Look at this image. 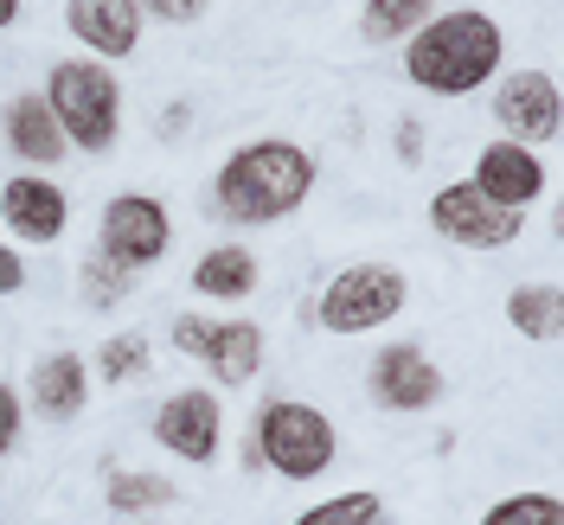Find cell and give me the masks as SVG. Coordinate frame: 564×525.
I'll list each match as a JSON object with an SVG mask.
<instances>
[{
    "instance_id": "6da1fadb",
    "label": "cell",
    "mask_w": 564,
    "mask_h": 525,
    "mask_svg": "<svg viewBox=\"0 0 564 525\" xmlns=\"http://www.w3.org/2000/svg\"><path fill=\"white\" fill-rule=\"evenodd\" d=\"M500 58H507V33L481 7L436 13V20H423L417 33L404 39V77L417 90H430V97H468V90L494 84Z\"/></svg>"
},
{
    "instance_id": "7a4b0ae2",
    "label": "cell",
    "mask_w": 564,
    "mask_h": 525,
    "mask_svg": "<svg viewBox=\"0 0 564 525\" xmlns=\"http://www.w3.org/2000/svg\"><path fill=\"white\" fill-rule=\"evenodd\" d=\"M315 193V154L295 141H245L218 174H212V211L225 225H276L308 206Z\"/></svg>"
},
{
    "instance_id": "3957f363",
    "label": "cell",
    "mask_w": 564,
    "mask_h": 525,
    "mask_svg": "<svg viewBox=\"0 0 564 525\" xmlns=\"http://www.w3.org/2000/svg\"><path fill=\"white\" fill-rule=\"evenodd\" d=\"M45 103L58 116V135L77 154H109L122 135V84L104 58H58L45 77Z\"/></svg>"
},
{
    "instance_id": "277c9868",
    "label": "cell",
    "mask_w": 564,
    "mask_h": 525,
    "mask_svg": "<svg viewBox=\"0 0 564 525\" xmlns=\"http://www.w3.org/2000/svg\"><path fill=\"white\" fill-rule=\"evenodd\" d=\"M257 456L276 468L282 481H321L334 456H340V436H334V417L302 404V397H276L257 411V429H250Z\"/></svg>"
},
{
    "instance_id": "5b68a950",
    "label": "cell",
    "mask_w": 564,
    "mask_h": 525,
    "mask_svg": "<svg viewBox=\"0 0 564 525\" xmlns=\"http://www.w3.org/2000/svg\"><path fill=\"white\" fill-rule=\"evenodd\" d=\"M404 302H411V282H404L398 263H347L340 276L321 288L315 320L327 327V333L352 340V333H379V327H391V320L404 315Z\"/></svg>"
},
{
    "instance_id": "8992f818",
    "label": "cell",
    "mask_w": 564,
    "mask_h": 525,
    "mask_svg": "<svg viewBox=\"0 0 564 525\" xmlns=\"http://www.w3.org/2000/svg\"><path fill=\"white\" fill-rule=\"evenodd\" d=\"M174 244V218L161 199H148V193H116L97 218V256L116 263V270H148V263H161Z\"/></svg>"
},
{
    "instance_id": "52a82bcc",
    "label": "cell",
    "mask_w": 564,
    "mask_h": 525,
    "mask_svg": "<svg viewBox=\"0 0 564 525\" xmlns=\"http://www.w3.org/2000/svg\"><path fill=\"white\" fill-rule=\"evenodd\" d=\"M430 225H436V238H449L462 250H507L527 238V211H507V206H494V199H481L468 179L436 186Z\"/></svg>"
},
{
    "instance_id": "ba28073f",
    "label": "cell",
    "mask_w": 564,
    "mask_h": 525,
    "mask_svg": "<svg viewBox=\"0 0 564 525\" xmlns=\"http://www.w3.org/2000/svg\"><path fill=\"white\" fill-rule=\"evenodd\" d=\"M366 391H372V404L391 411V417H417V411H436L443 404V372L430 365V352L411 347V340H391V347L372 352V365H366Z\"/></svg>"
},
{
    "instance_id": "9c48e42d",
    "label": "cell",
    "mask_w": 564,
    "mask_h": 525,
    "mask_svg": "<svg viewBox=\"0 0 564 525\" xmlns=\"http://www.w3.org/2000/svg\"><path fill=\"white\" fill-rule=\"evenodd\" d=\"M154 442L167 449V456L193 461V468H212L218 461V442H225V411H218V397L212 391H174L161 411H154Z\"/></svg>"
},
{
    "instance_id": "30bf717a",
    "label": "cell",
    "mask_w": 564,
    "mask_h": 525,
    "mask_svg": "<svg viewBox=\"0 0 564 525\" xmlns=\"http://www.w3.org/2000/svg\"><path fill=\"white\" fill-rule=\"evenodd\" d=\"M494 122L507 129V141H558L564 129V103H558V77L552 70H513L500 90H494Z\"/></svg>"
},
{
    "instance_id": "8fae6325",
    "label": "cell",
    "mask_w": 564,
    "mask_h": 525,
    "mask_svg": "<svg viewBox=\"0 0 564 525\" xmlns=\"http://www.w3.org/2000/svg\"><path fill=\"white\" fill-rule=\"evenodd\" d=\"M468 186H475L481 199H494V206H507V211H532L545 199L552 174H545L539 147H527V141H488L481 161H475V174H468Z\"/></svg>"
},
{
    "instance_id": "7c38bea8",
    "label": "cell",
    "mask_w": 564,
    "mask_h": 525,
    "mask_svg": "<svg viewBox=\"0 0 564 525\" xmlns=\"http://www.w3.org/2000/svg\"><path fill=\"white\" fill-rule=\"evenodd\" d=\"M0 218H7V231L13 238H26V244H58L70 225V199L58 179L45 174H13L0 186Z\"/></svg>"
},
{
    "instance_id": "4fadbf2b",
    "label": "cell",
    "mask_w": 564,
    "mask_h": 525,
    "mask_svg": "<svg viewBox=\"0 0 564 525\" xmlns=\"http://www.w3.org/2000/svg\"><path fill=\"white\" fill-rule=\"evenodd\" d=\"M65 26L84 45V58L122 65V58H135V45H141V7L135 0H70Z\"/></svg>"
},
{
    "instance_id": "5bb4252c",
    "label": "cell",
    "mask_w": 564,
    "mask_h": 525,
    "mask_svg": "<svg viewBox=\"0 0 564 525\" xmlns=\"http://www.w3.org/2000/svg\"><path fill=\"white\" fill-rule=\"evenodd\" d=\"M26 404H33L45 423L84 417V404H90V365H84L77 352H45L33 365V379H26Z\"/></svg>"
},
{
    "instance_id": "9a60e30c",
    "label": "cell",
    "mask_w": 564,
    "mask_h": 525,
    "mask_svg": "<svg viewBox=\"0 0 564 525\" xmlns=\"http://www.w3.org/2000/svg\"><path fill=\"white\" fill-rule=\"evenodd\" d=\"M0 135L7 147L26 161V167H52V161H65V135H58V116L45 97H13L7 116H0Z\"/></svg>"
},
{
    "instance_id": "2e32d148",
    "label": "cell",
    "mask_w": 564,
    "mask_h": 525,
    "mask_svg": "<svg viewBox=\"0 0 564 525\" xmlns=\"http://www.w3.org/2000/svg\"><path fill=\"white\" fill-rule=\"evenodd\" d=\"M199 365H212L218 385H250L263 372V327L257 320H212V340L199 352Z\"/></svg>"
},
{
    "instance_id": "e0dca14e",
    "label": "cell",
    "mask_w": 564,
    "mask_h": 525,
    "mask_svg": "<svg viewBox=\"0 0 564 525\" xmlns=\"http://www.w3.org/2000/svg\"><path fill=\"white\" fill-rule=\"evenodd\" d=\"M257 282H263V270H257L250 244H212L193 263V295H206V302H245V295H257Z\"/></svg>"
},
{
    "instance_id": "ac0fdd59",
    "label": "cell",
    "mask_w": 564,
    "mask_h": 525,
    "mask_svg": "<svg viewBox=\"0 0 564 525\" xmlns=\"http://www.w3.org/2000/svg\"><path fill=\"white\" fill-rule=\"evenodd\" d=\"M507 320L520 327V340L552 347L564 333V288L558 282H527V288H513V295H507Z\"/></svg>"
},
{
    "instance_id": "d6986e66",
    "label": "cell",
    "mask_w": 564,
    "mask_h": 525,
    "mask_svg": "<svg viewBox=\"0 0 564 525\" xmlns=\"http://www.w3.org/2000/svg\"><path fill=\"white\" fill-rule=\"evenodd\" d=\"M174 481H161V474H129V468H109L104 481V500L116 513H154V506H167L174 500Z\"/></svg>"
},
{
    "instance_id": "ffe728a7",
    "label": "cell",
    "mask_w": 564,
    "mask_h": 525,
    "mask_svg": "<svg viewBox=\"0 0 564 525\" xmlns=\"http://www.w3.org/2000/svg\"><path fill=\"white\" fill-rule=\"evenodd\" d=\"M430 20V0H366V13H359V26L372 45H391V39H411Z\"/></svg>"
},
{
    "instance_id": "44dd1931",
    "label": "cell",
    "mask_w": 564,
    "mask_h": 525,
    "mask_svg": "<svg viewBox=\"0 0 564 525\" xmlns=\"http://www.w3.org/2000/svg\"><path fill=\"white\" fill-rule=\"evenodd\" d=\"M481 525H564V500L558 493H507L481 513Z\"/></svg>"
},
{
    "instance_id": "7402d4cb",
    "label": "cell",
    "mask_w": 564,
    "mask_h": 525,
    "mask_svg": "<svg viewBox=\"0 0 564 525\" xmlns=\"http://www.w3.org/2000/svg\"><path fill=\"white\" fill-rule=\"evenodd\" d=\"M97 372H104V385H129V379H141L148 372V333H116V340H104V352H97Z\"/></svg>"
},
{
    "instance_id": "603a6c76",
    "label": "cell",
    "mask_w": 564,
    "mask_h": 525,
    "mask_svg": "<svg viewBox=\"0 0 564 525\" xmlns=\"http://www.w3.org/2000/svg\"><path fill=\"white\" fill-rule=\"evenodd\" d=\"M372 519H379V493H372V488H352V493H334V500L308 506L295 525H372Z\"/></svg>"
},
{
    "instance_id": "cb8c5ba5",
    "label": "cell",
    "mask_w": 564,
    "mask_h": 525,
    "mask_svg": "<svg viewBox=\"0 0 564 525\" xmlns=\"http://www.w3.org/2000/svg\"><path fill=\"white\" fill-rule=\"evenodd\" d=\"M116 302H129V270L90 256L84 263V308H116Z\"/></svg>"
},
{
    "instance_id": "d4e9b609",
    "label": "cell",
    "mask_w": 564,
    "mask_h": 525,
    "mask_svg": "<svg viewBox=\"0 0 564 525\" xmlns=\"http://www.w3.org/2000/svg\"><path fill=\"white\" fill-rule=\"evenodd\" d=\"M20 423H26V397L13 385H0V461L13 456V442H20Z\"/></svg>"
},
{
    "instance_id": "484cf974",
    "label": "cell",
    "mask_w": 564,
    "mask_h": 525,
    "mask_svg": "<svg viewBox=\"0 0 564 525\" xmlns=\"http://www.w3.org/2000/svg\"><path fill=\"white\" fill-rule=\"evenodd\" d=\"M212 340V320L206 315H174V352L180 359H199Z\"/></svg>"
},
{
    "instance_id": "4316f807",
    "label": "cell",
    "mask_w": 564,
    "mask_h": 525,
    "mask_svg": "<svg viewBox=\"0 0 564 525\" xmlns=\"http://www.w3.org/2000/svg\"><path fill=\"white\" fill-rule=\"evenodd\" d=\"M135 7L141 13H154V20H167V26H193L212 0H135Z\"/></svg>"
},
{
    "instance_id": "83f0119b",
    "label": "cell",
    "mask_w": 564,
    "mask_h": 525,
    "mask_svg": "<svg viewBox=\"0 0 564 525\" xmlns=\"http://www.w3.org/2000/svg\"><path fill=\"white\" fill-rule=\"evenodd\" d=\"M20 288H26V263L0 244V295H20Z\"/></svg>"
},
{
    "instance_id": "f1b7e54d",
    "label": "cell",
    "mask_w": 564,
    "mask_h": 525,
    "mask_svg": "<svg viewBox=\"0 0 564 525\" xmlns=\"http://www.w3.org/2000/svg\"><path fill=\"white\" fill-rule=\"evenodd\" d=\"M398 154H404V161H423V129L417 122H398Z\"/></svg>"
},
{
    "instance_id": "f546056e",
    "label": "cell",
    "mask_w": 564,
    "mask_h": 525,
    "mask_svg": "<svg viewBox=\"0 0 564 525\" xmlns=\"http://www.w3.org/2000/svg\"><path fill=\"white\" fill-rule=\"evenodd\" d=\"M13 20H20V0H0V33H7Z\"/></svg>"
},
{
    "instance_id": "4dcf8cb0",
    "label": "cell",
    "mask_w": 564,
    "mask_h": 525,
    "mask_svg": "<svg viewBox=\"0 0 564 525\" xmlns=\"http://www.w3.org/2000/svg\"><path fill=\"white\" fill-rule=\"evenodd\" d=\"M372 525H386V513H379V519H372Z\"/></svg>"
}]
</instances>
